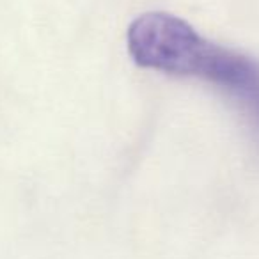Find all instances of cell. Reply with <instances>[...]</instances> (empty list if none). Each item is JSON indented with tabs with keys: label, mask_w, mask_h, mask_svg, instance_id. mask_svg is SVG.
I'll list each match as a JSON object with an SVG mask.
<instances>
[{
	"label": "cell",
	"mask_w": 259,
	"mask_h": 259,
	"mask_svg": "<svg viewBox=\"0 0 259 259\" xmlns=\"http://www.w3.org/2000/svg\"><path fill=\"white\" fill-rule=\"evenodd\" d=\"M128 54L141 68L199 78L224 93L259 135V62L209 41L169 13H144L126 30Z\"/></svg>",
	"instance_id": "obj_1"
}]
</instances>
